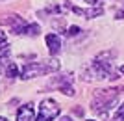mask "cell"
I'll return each mask as SVG.
<instances>
[{
    "mask_svg": "<svg viewBox=\"0 0 124 121\" xmlns=\"http://www.w3.org/2000/svg\"><path fill=\"white\" fill-rule=\"evenodd\" d=\"M6 74H8V78H15V76H17V65L13 62L8 63V67H6Z\"/></svg>",
    "mask_w": 124,
    "mask_h": 121,
    "instance_id": "cell-9",
    "label": "cell"
},
{
    "mask_svg": "<svg viewBox=\"0 0 124 121\" xmlns=\"http://www.w3.org/2000/svg\"><path fill=\"white\" fill-rule=\"evenodd\" d=\"M0 121H8V119H6V117H4V116H0Z\"/></svg>",
    "mask_w": 124,
    "mask_h": 121,
    "instance_id": "cell-15",
    "label": "cell"
},
{
    "mask_svg": "<svg viewBox=\"0 0 124 121\" xmlns=\"http://www.w3.org/2000/svg\"><path fill=\"white\" fill-rule=\"evenodd\" d=\"M39 32H41L39 24H26L24 30H22V34H24V36H37Z\"/></svg>",
    "mask_w": 124,
    "mask_h": 121,
    "instance_id": "cell-8",
    "label": "cell"
},
{
    "mask_svg": "<svg viewBox=\"0 0 124 121\" xmlns=\"http://www.w3.org/2000/svg\"><path fill=\"white\" fill-rule=\"evenodd\" d=\"M17 121H35V112H33V104H31V102H28V104L19 108V112H17Z\"/></svg>",
    "mask_w": 124,
    "mask_h": 121,
    "instance_id": "cell-5",
    "label": "cell"
},
{
    "mask_svg": "<svg viewBox=\"0 0 124 121\" xmlns=\"http://www.w3.org/2000/svg\"><path fill=\"white\" fill-rule=\"evenodd\" d=\"M120 73H122V74H124V65H122V67H120Z\"/></svg>",
    "mask_w": 124,
    "mask_h": 121,
    "instance_id": "cell-16",
    "label": "cell"
},
{
    "mask_svg": "<svg viewBox=\"0 0 124 121\" xmlns=\"http://www.w3.org/2000/svg\"><path fill=\"white\" fill-rule=\"evenodd\" d=\"M59 69V62L57 60H45V62H30L26 63L21 71V78L24 80H30V78H35V76H41V74H46V73H54Z\"/></svg>",
    "mask_w": 124,
    "mask_h": 121,
    "instance_id": "cell-1",
    "label": "cell"
},
{
    "mask_svg": "<svg viewBox=\"0 0 124 121\" xmlns=\"http://www.w3.org/2000/svg\"><path fill=\"white\" fill-rule=\"evenodd\" d=\"M0 22H2V24H8L13 34H22V30H24V26H26V22L22 21V17L15 15V13L2 15V17H0Z\"/></svg>",
    "mask_w": 124,
    "mask_h": 121,
    "instance_id": "cell-4",
    "label": "cell"
},
{
    "mask_svg": "<svg viewBox=\"0 0 124 121\" xmlns=\"http://www.w3.org/2000/svg\"><path fill=\"white\" fill-rule=\"evenodd\" d=\"M113 121H124V104L117 110V114L113 116Z\"/></svg>",
    "mask_w": 124,
    "mask_h": 121,
    "instance_id": "cell-10",
    "label": "cell"
},
{
    "mask_svg": "<svg viewBox=\"0 0 124 121\" xmlns=\"http://www.w3.org/2000/svg\"><path fill=\"white\" fill-rule=\"evenodd\" d=\"M65 34H67V36H78V34H80V28L78 26H70V28H67Z\"/></svg>",
    "mask_w": 124,
    "mask_h": 121,
    "instance_id": "cell-12",
    "label": "cell"
},
{
    "mask_svg": "<svg viewBox=\"0 0 124 121\" xmlns=\"http://www.w3.org/2000/svg\"><path fill=\"white\" fill-rule=\"evenodd\" d=\"M59 90H61V91H63L65 95H70V97L74 95V88H72V86H67V84H65V86H61Z\"/></svg>",
    "mask_w": 124,
    "mask_h": 121,
    "instance_id": "cell-11",
    "label": "cell"
},
{
    "mask_svg": "<svg viewBox=\"0 0 124 121\" xmlns=\"http://www.w3.org/2000/svg\"><path fill=\"white\" fill-rule=\"evenodd\" d=\"M72 11H74V13H78V15H85V17H89V19H93V17H100L104 13L102 8H93V9H87V11L80 9V8H72Z\"/></svg>",
    "mask_w": 124,
    "mask_h": 121,
    "instance_id": "cell-7",
    "label": "cell"
},
{
    "mask_svg": "<svg viewBox=\"0 0 124 121\" xmlns=\"http://www.w3.org/2000/svg\"><path fill=\"white\" fill-rule=\"evenodd\" d=\"M87 121H94V119H87Z\"/></svg>",
    "mask_w": 124,
    "mask_h": 121,
    "instance_id": "cell-17",
    "label": "cell"
},
{
    "mask_svg": "<svg viewBox=\"0 0 124 121\" xmlns=\"http://www.w3.org/2000/svg\"><path fill=\"white\" fill-rule=\"evenodd\" d=\"M0 39H6V34H4L2 30H0Z\"/></svg>",
    "mask_w": 124,
    "mask_h": 121,
    "instance_id": "cell-14",
    "label": "cell"
},
{
    "mask_svg": "<svg viewBox=\"0 0 124 121\" xmlns=\"http://www.w3.org/2000/svg\"><path fill=\"white\" fill-rule=\"evenodd\" d=\"M57 116H59L57 102H54L52 99H46L39 106V116L35 117V121H54V117H57Z\"/></svg>",
    "mask_w": 124,
    "mask_h": 121,
    "instance_id": "cell-3",
    "label": "cell"
},
{
    "mask_svg": "<svg viewBox=\"0 0 124 121\" xmlns=\"http://www.w3.org/2000/svg\"><path fill=\"white\" fill-rule=\"evenodd\" d=\"M119 88H108V90H96L94 93V101H93V110L100 112L102 116H106V110L113 108L117 102V95H119Z\"/></svg>",
    "mask_w": 124,
    "mask_h": 121,
    "instance_id": "cell-2",
    "label": "cell"
},
{
    "mask_svg": "<svg viewBox=\"0 0 124 121\" xmlns=\"http://www.w3.org/2000/svg\"><path fill=\"white\" fill-rule=\"evenodd\" d=\"M61 121H72V117H69V116H65V117H61Z\"/></svg>",
    "mask_w": 124,
    "mask_h": 121,
    "instance_id": "cell-13",
    "label": "cell"
},
{
    "mask_svg": "<svg viewBox=\"0 0 124 121\" xmlns=\"http://www.w3.org/2000/svg\"><path fill=\"white\" fill-rule=\"evenodd\" d=\"M46 47H48V50H50V54L59 52L61 41H59V37H57L56 34H48V36H46Z\"/></svg>",
    "mask_w": 124,
    "mask_h": 121,
    "instance_id": "cell-6",
    "label": "cell"
}]
</instances>
